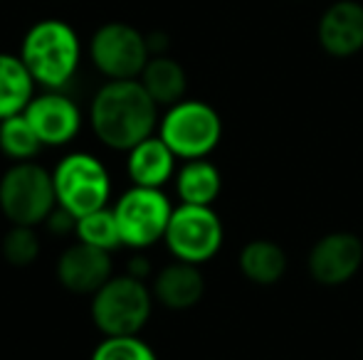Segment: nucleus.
Here are the masks:
<instances>
[{"label":"nucleus","instance_id":"dca6fc26","mask_svg":"<svg viewBox=\"0 0 363 360\" xmlns=\"http://www.w3.org/2000/svg\"><path fill=\"white\" fill-rule=\"evenodd\" d=\"M238 267L247 281L257 286H274L287 274L289 260L274 240H252L240 250Z\"/></svg>","mask_w":363,"mask_h":360},{"label":"nucleus","instance_id":"2eb2a0df","mask_svg":"<svg viewBox=\"0 0 363 360\" xmlns=\"http://www.w3.org/2000/svg\"><path fill=\"white\" fill-rule=\"evenodd\" d=\"M126 173L139 187H163L176 173V153L161 136H148L126 153Z\"/></svg>","mask_w":363,"mask_h":360},{"label":"nucleus","instance_id":"1a4fd4ad","mask_svg":"<svg viewBox=\"0 0 363 360\" xmlns=\"http://www.w3.org/2000/svg\"><path fill=\"white\" fill-rule=\"evenodd\" d=\"M89 59L106 79H139L151 59L146 35L129 23H104L89 40Z\"/></svg>","mask_w":363,"mask_h":360},{"label":"nucleus","instance_id":"412c9836","mask_svg":"<svg viewBox=\"0 0 363 360\" xmlns=\"http://www.w3.org/2000/svg\"><path fill=\"white\" fill-rule=\"evenodd\" d=\"M74 235L79 242L96 247V250H104V252H114V250H119V247H124L121 245L119 225H116V217L111 207H101V210L79 217V220H77Z\"/></svg>","mask_w":363,"mask_h":360},{"label":"nucleus","instance_id":"f03ea898","mask_svg":"<svg viewBox=\"0 0 363 360\" xmlns=\"http://www.w3.org/2000/svg\"><path fill=\"white\" fill-rule=\"evenodd\" d=\"M20 59L33 74L35 84L52 91H62L79 69V35L65 20L45 18L25 33L23 45H20Z\"/></svg>","mask_w":363,"mask_h":360},{"label":"nucleus","instance_id":"a878e982","mask_svg":"<svg viewBox=\"0 0 363 360\" xmlns=\"http://www.w3.org/2000/svg\"><path fill=\"white\" fill-rule=\"evenodd\" d=\"M146 42H148V50H151V57H156V54H166L171 40H168L166 33H151V35H146Z\"/></svg>","mask_w":363,"mask_h":360},{"label":"nucleus","instance_id":"6e6552de","mask_svg":"<svg viewBox=\"0 0 363 360\" xmlns=\"http://www.w3.org/2000/svg\"><path fill=\"white\" fill-rule=\"evenodd\" d=\"M223 240L225 230L218 212L211 205H186V202L173 207L171 222L163 237L168 252L176 260L191 262V265L213 260L223 247Z\"/></svg>","mask_w":363,"mask_h":360},{"label":"nucleus","instance_id":"f8f14e48","mask_svg":"<svg viewBox=\"0 0 363 360\" xmlns=\"http://www.w3.org/2000/svg\"><path fill=\"white\" fill-rule=\"evenodd\" d=\"M111 277V252L96 250L79 240L77 245H69L57 260V281L69 294L94 296Z\"/></svg>","mask_w":363,"mask_h":360},{"label":"nucleus","instance_id":"f3484780","mask_svg":"<svg viewBox=\"0 0 363 360\" xmlns=\"http://www.w3.org/2000/svg\"><path fill=\"white\" fill-rule=\"evenodd\" d=\"M139 82L144 84V89L151 94V99L158 106H166L168 109V106L186 99V69H183V64L178 59L168 57V54H156V57L148 59Z\"/></svg>","mask_w":363,"mask_h":360},{"label":"nucleus","instance_id":"9d476101","mask_svg":"<svg viewBox=\"0 0 363 360\" xmlns=\"http://www.w3.org/2000/svg\"><path fill=\"white\" fill-rule=\"evenodd\" d=\"M363 267V240L354 232H329L309 250L306 269L319 286L336 289L349 284Z\"/></svg>","mask_w":363,"mask_h":360},{"label":"nucleus","instance_id":"7ed1b4c3","mask_svg":"<svg viewBox=\"0 0 363 360\" xmlns=\"http://www.w3.org/2000/svg\"><path fill=\"white\" fill-rule=\"evenodd\" d=\"M153 291L129 274L111 277L91 296V321L104 336H139L151 318Z\"/></svg>","mask_w":363,"mask_h":360},{"label":"nucleus","instance_id":"b1692460","mask_svg":"<svg viewBox=\"0 0 363 360\" xmlns=\"http://www.w3.org/2000/svg\"><path fill=\"white\" fill-rule=\"evenodd\" d=\"M45 225H48V230L52 232V235H69V232L77 230V217L69 210H65V207L57 205L52 212H50Z\"/></svg>","mask_w":363,"mask_h":360},{"label":"nucleus","instance_id":"9b49d317","mask_svg":"<svg viewBox=\"0 0 363 360\" xmlns=\"http://www.w3.org/2000/svg\"><path fill=\"white\" fill-rule=\"evenodd\" d=\"M23 114L43 146H67L82 131L79 106L62 91L45 89L43 94H35Z\"/></svg>","mask_w":363,"mask_h":360},{"label":"nucleus","instance_id":"4be33fe9","mask_svg":"<svg viewBox=\"0 0 363 360\" xmlns=\"http://www.w3.org/2000/svg\"><path fill=\"white\" fill-rule=\"evenodd\" d=\"M3 257L10 267H18V269H25V267L35 265L40 257V237L35 232V227L28 225H13L3 237Z\"/></svg>","mask_w":363,"mask_h":360},{"label":"nucleus","instance_id":"6ab92c4d","mask_svg":"<svg viewBox=\"0 0 363 360\" xmlns=\"http://www.w3.org/2000/svg\"><path fill=\"white\" fill-rule=\"evenodd\" d=\"M223 175L208 158L186 161L176 173V192L186 205H211L220 197Z\"/></svg>","mask_w":363,"mask_h":360},{"label":"nucleus","instance_id":"5701e85b","mask_svg":"<svg viewBox=\"0 0 363 360\" xmlns=\"http://www.w3.org/2000/svg\"><path fill=\"white\" fill-rule=\"evenodd\" d=\"M89 360H158V356L139 336H104Z\"/></svg>","mask_w":363,"mask_h":360},{"label":"nucleus","instance_id":"393cba45","mask_svg":"<svg viewBox=\"0 0 363 360\" xmlns=\"http://www.w3.org/2000/svg\"><path fill=\"white\" fill-rule=\"evenodd\" d=\"M151 272H153L151 260L141 255V252L126 262V274H129V277H134V279H141V281H146V279L151 277Z\"/></svg>","mask_w":363,"mask_h":360},{"label":"nucleus","instance_id":"39448f33","mask_svg":"<svg viewBox=\"0 0 363 360\" xmlns=\"http://www.w3.org/2000/svg\"><path fill=\"white\" fill-rule=\"evenodd\" d=\"M158 136L166 141L176 158H208L223 139V119L206 101L183 99L166 109L158 121Z\"/></svg>","mask_w":363,"mask_h":360},{"label":"nucleus","instance_id":"a211bd4d","mask_svg":"<svg viewBox=\"0 0 363 360\" xmlns=\"http://www.w3.org/2000/svg\"><path fill=\"white\" fill-rule=\"evenodd\" d=\"M35 96V79L20 54L0 52V121L28 109Z\"/></svg>","mask_w":363,"mask_h":360},{"label":"nucleus","instance_id":"423d86ee","mask_svg":"<svg viewBox=\"0 0 363 360\" xmlns=\"http://www.w3.org/2000/svg\"><path fill=\"white\" fill-rule=\"evenodd\" d=\"M52 182H55V195H57V205L72 212L77 220L109 205V197H111L109 170L91 153H84V151L67 153L55 166Z\"/></svg>","mask_w":363,"mask_h":360},{"label":"nucleus","instance_id":"20e7f679","mask_svg":"<svg viewBox=\"0 0 363 360\" xmlns=\"http://www.w3.org/2000/svg\"><path fill=\"white\" fill-rule=\"evenodd\" d=\"M57 207L52 173L35 161L13 163L0 175V212L10 225L38 227Z\"/></svg>","mask_w":363,"mask_h":360},{"label":"nucleus","instance_id":"f257e3e1","mask_svg":"<svg viewBox=\"0 0 363 360\" xmlns=\"http://www.w3.org/2000/svg\"><path fill=\"white\" fill-rule=\"evenodd\" d=\"M89 124L106 149L129 153L136 144L153 136L158 104L139 79H109L91 99Z\"/></svg>","mask_w":363,"mask_h":360},{"label":"nucleus","instance_id":"aec40b11","mask_svg":"<svg viewBox=\"0 0 363 360\" xmlns=\"http://www.w3.org/2000/svg\"><path fill=\"white\" fill-rule=\"evenodd\" d=\"M43 149V141L33 131L30 121L25 114L10 116V119L0 121V151L8 156L13 163H23V161H33Z\"/></svg>","mask_w":363,"mask_h":360},{"label":"nucleus","instance_id":"0eeeda50","mask_svg":"<svg viewBox=\"0 0 363 360\" xmlns=\"http://www.w3.org/2000/svg\"><path fill=\"white\" fill-rule=\"evenodd\" d=\"M114 217L119 225L121 245L144 252L166 237L173 205L161 187L131 185L114 202Z\"/></svg>","mask_w":363,"mask_h":360},{"label":"nucleus","instance_id":"4468645a","mask_svg":"<svg viewBox=\"0 0 363 360\" xmlns=\"http://www.w3.org/2000/svg\"><path fill=\"white\" fill-rule=\"evenodd\" d=\"M151 291L153 298L168 311H188L201 303L206 294V277L198 265L176 260L156 272Z\"/></svg>","mask_w":363,"mask_h":360},{"label":"nucleus","instance_id":"ddd939ff","mask_svg":"<svg viewBox=\"0 0 363 360\" xmlns=\"http://www.w3.org/2000/svg\"><path fill=\"white\" fill-rule=\"evenodd\" d=\"M316 40L329 57L346 59L363 50V5L356 0H336L321 13Z\"/></svg>","mask_w":363,"mask_h":360}]
</instances>
